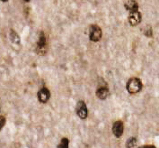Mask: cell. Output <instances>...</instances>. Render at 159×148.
<instances>
[{
	"instance_id": "cell-4",
	"label": "cell",
	"mask_w": 159,
	"mask_h": 148,
	"mask_svg": "<svg viewBox=\"0 0 159 148\" xmlns=\"http://www.w3.org/2000/svg\"><path fill=\"white\" fill-rule=\"evenodd\" d=\"M75 112L81 119H85L87 117L88 111H87V107H86L84 101L80 100L77 102L76 107H75Z\"/></svg>"
},
{
	"instance_id": "cell-17",
	"label": "cell",
	"mask_w": 159,
	"mask_h": 148,
	"mask_svg": "<svg viewBox=\"0 0 159 148\" xmlns=\"http://www.w3.org/2000/svg\"><path fill=\"white\" fill-rule=\"evenodd\" d=\"M25 2H29V1H30V0H25Z\"/></svg>"
},
{
	"instance_id": "cell-14",
	"label": "cell",
	"mask_w": 159,
	"mask_h": 148,
	"mask_svg": "<svg viewBox=\"0 0 159 148\" xmlns=\"http://www.w3.org/2000/svg\"><path fill=\"white\" fill-rule=\"evenodd\" d=\"M5 125H6V117L3 116H0V131L3 129Z\"/></svg>"
},
{
	"instance_id": "cell-9",
	"label": "cell",
	"mask_w": 159,
	"mask_h": 148,
	"mask_svg": "<svg viewBox=\"0 0 159 148\" xmlns=\"http://www.w3.org/2000/svg\"><path fill=\"white\" fill-rule=\"evenodd\" d=\"M124 7H125L126 10H128L129 13L139 11V4L135 0H129V1H127L125 3V5H124Z\"/></svg>"
},
{
	"instance_id": "cell-12",
	"label": "cell",
	"mask_w": 159,
	"mask_h": 148,
	"mask_svg": "<svg viewBox=\"0 0 159 148\" xmlns=\"http://www.w3.org/2000/svg\"><path fill=\"white\" fill-rule=\"evenodd\" d=\"M68 146H69V140L64 137L60 141L59 145L58 146V148H68Z\"/></svg>"
},
{
	"instance_id": "cell-13",
	"label": "cell",
	"mask_w": 159,
	"mask_h": 148,
	"mask_svg": "<svg viewBox=\"0 0 159 148\" xmlns=\"http://www.w3.org/2000/svg\"><path fill=\"white\" fill-rule=\"evenodd\" d=\"M144 33H145V35L148 36V37H152V35H153V31H152V28H151L150 26H147V27L145 28Z\"/></svg>"
},
{
	"instance_id": "cell-5",
	"label": "cell",
	"mask_w": 159,
	"mask_h": 148,
	"mask_svg": "<svg viewBox=\"0 0 159 148\" xmlns=\"http://www.w3.org/2000/svg\"><path fill=\"white\" fill-rule=\"evenodd\" d=\"M129 23L131 26H136V25H139L142 19V16L141 13L139 11H136V12H132L129 13Z\"/></svg>"
},
{
	"instance_id": "cell-11",
	"label": "cell",
	"mask_w": 159,
	"mask_h": 148,
	"mask_svg": "<svg viewBox=\"0 0 159 148\" xmlns=\"http://www.w3.org/2000/svg\"><path fill=\"white\" fill-rule=\"evenodd\" d=\"M10 39H11V41L13 42L14 43H16V44L20 43V37H19V35L14 30L10 31Z\"/></svg>"
},
{
	"instance_id": "cell-15",
	"label": "cell",
	"mask_w": 159,
	"mask_h": 148,
	"mask_svg": "<svg viewBox=\"0 0 159 148\" xmlns=\"http://www.w3.org/2000/svg\"><path fill=\"white\" fill-rule=\"evenodd\" d=\"M139 148H157L155 146H152V145H146V146H139Z\"/></svg>"
},
{
	"instance_id": "cell-8",
	"label": "cell",
	"mask_w": 159,
	"mask_h": 148,
	"mask_svg": "<svg viewBox=\"0 0 159 148\" xmlns=\"http://www.w3.org/2000/svg\"><path fill=\"white\" fill-rule=\"evenodd\" d=\"M95 94H96V97L98 99H102V100H104V99H106L109 97L110 91L107 87H104L103 86V87L98 88L96 92H95Z\"/></svg>"
},
{
	"instance_id": "cell-10",
	"label": "cell",
	"mask_w": 159,
	"mask_h": 148,
	"mask_svg": "<svg viewBox=\"0 0 159 148\" xmlns=\"http://www.w3.org/2000/svg\"><path fill=\"white\" fill-rule=\"evenodd\" d=\"M126 148H139L138 147V141L136 137H130L126 142Z\"/></svg>"
},
{
	"instance_id": "cell-3",
	"label": "cell",
	"mask_w": 159,
	"mask_h": 148,
	"mask_svg": "<svg viewBox=\"0 0 159 148\" xmlns=\"http://www.w3.org/2000/svg\"><path fill=\"white\" fill-rule=\"evenodd\" d=\"M102 30L101 28L96 25H93L89 28V39L92 42H99L102 38Z\"/></svg>"
},
{
	"instance_id": "cell-6",
	"label": "cell",
	"mask_w": 159,
	"mask_h": 148,
	"mask_svg": "<svg viewBox=\"0 0 159 148\" xmlns=\"http://www.w3.org/2000/svg\"><path fill=\"white\" fill-rule=\"evenodd\" d=\"M37 97H38V100H39L41 103L45 104V103H47L50 99V91H49L47 88H42L40 91H38Z\"/></svg>"
},
{
	"instance_id": "cell-7",
	"label": "cell",
	"mask_w": 159,
	"mask_h": 148,
	"mask_svg": "<svg viewBox=\"0 0 159 148\" xmlns=\"http://www.w3.org/2000/svg\"><path fill=\"white\" fill-rule=\"evenodd\" d=\"M123 131H124V126H123V122L122 121H116L112 125V133L113 135L120 138L122 135H123Z\"/></svg>"
},
{
	"instance_id": "cell-2",
	"label": "cell",
	"mask_w": 159,
	"mask_h": 148,
	"mask_svg": "<svg viewBox=\"0 0 159 148\" xmlns=\"http://www.w3.org/2000/svg\"><path fill=\"white\" fill-rule=\"evenodd\" d=\"M47 52V40L46 36L43 32H41L39 40L37 42V46H36V53L39 55H44Z\"/></svg>"
},
{
	"instance_id": "cell-1",
	"label": "cell",
	"mask_w": 159,
	"mask_h": 148,
	"mask_svg": "<svg viewBox=\"0 0 159 148\" xmlns=\"http://www.w3.org/2000/svg\"><path fill=\"white\" fill-rule=\"evenodd\" d=\"M142 81L139 78H131L127 82V91L129 94H137L142 90Z\"/></svg>"
},
{
	"instance_id": "cell-16",
	"label": "cell",
	"mask_w": 159,
	"mask_h": 148,
	"mask_svg": "<svg viewBox=\"0 0 159 148\" xmlns=\"http://www.w3.org/2000/svg\"><path fill=\"white\" fill-rule=\"evenodd\" d=\"M1 1H2V2H7L8 0H1Z\"/></svg>"
}]
</instances>
